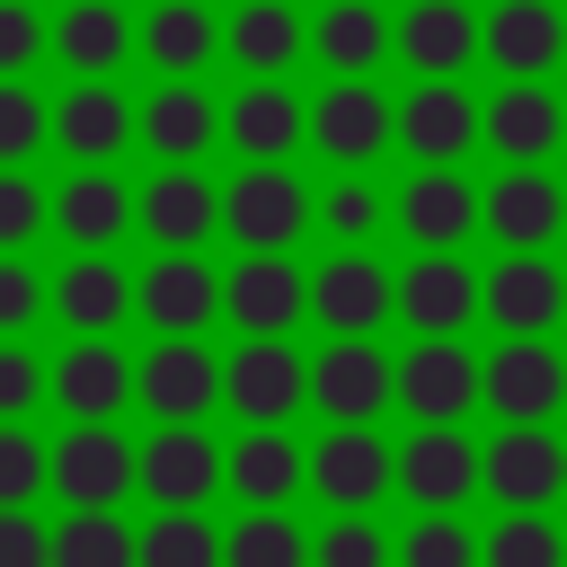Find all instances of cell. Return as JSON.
Instances as JSON below:
<instances>
[{
	"label": "cell",
	"mask_w": 567,
	"mask_h": 567,
	"mask_svg": "<svg viewBox=\"0 0 567 567\" xmlns=\"http://www.w3.org/2000/svg\"><path fill=\"white\" fill-rule=\"evenodd\" d=\"M399 221H408L416 257H452V239H470V221H478V195L452 168H416L399 186Z\"/></svg>",
	"instance_id": "d6986e66"
},
{
	"label": "cell",
	"mask_w": 567,
	"mask_h": 567,
	"mask_svg": "<svg viewBox=\"0 0 567 567\" xmlns=\"http://www.w3.org/2000/svg\"><path fill=\"white\" fill-rule=\"evenodd\" d=\"M35 133H44V106H35V89L0 80V159H27V151H35Z\"/></svg>",
	"instance_id": "7bdbcfd3"
},
{
	"label": "cell",
	"mask_w": 567,
	"mask_h": 567,
	"mask_svg": "<svg viewBox=\"0 0 567 567\" xmlns=\"http://www.w3.org/2000/svg\"><path fill=\"white\" fill-rule=\"evenodd\" d=\"M53 133H62V151H71V159H115V151L133 142V106H124L106 80H89V89H71V97H62Z\"/></svg>",
	"instance_id": "f1b7e54d"
},
{
	"label": "cell",
	"mask_w": 567,
	"mask_h": 567,
	"mask_svg": "<svg viewBox=\"0 0 567 567\" xmlns=\"http://www.w3.org/2000/svg\"><path fill=\"white\" fill-rule=\"evenodd\" d=\"M35 478H53V452H35V434L0 425V514H27Z\"/></svg>",
	"instance_id": "60d3db41"
},
{
	"label": "cell",
	"mask_w": 567,
	"mask_h": 567,
	"mask_svg": "<svg viewBox=\"0 0 567 567\" xmlns=\"http://www.w3.org/2000/svg\"><path fill=\"white\" fill-rule=\"evenodd\" d=\"M133 567H221V532L204 514H159L151 532H133Z\"/></svg>",
	"instance_id": "d590c367"
},
{
	"label": "cell",
	"mask_w": 567,
	"mask_h": 567,
	"mask_svg": "<svg viewBox=\"0 0 567 567\" xmlns=\"http://www.w3.org/2000/svg\"><path fill=\"white\" fill-rule=\"evenodd\" d=\"M310 567H390V540H381L363 514H346V523H328V532L310 540Z\"/></svg>",
	"instance_id": "b9f144b4"
},
{
	"label": "cell",
	"mask_w": 567,
	"mask_h": 567,
	"mask_svg": "<svg viewBox=\"0 0 567 567\" xmlns=\"http://www.w3.org/2000/svg\"><path fill=\"white\" fill-rule=\"evenodd\" d=\"M230 53H239V71H284V62L301 53V18H292L284 0H248V9L230 18Z\"/></svg>",
	"instance_id": "e575fe53"
},
{
	"label": "cell",
	"mask_w": 567,
	"mask_h": 567,
	"mask_svg": "<svg viewBox=\"0 0 567 567\" xmlns=\"http://www.w3.org/2000/svg\"><path fill=\"white\" fill-rule=\"evenodd\" d=\"M478 399H487L505 425H540V416L567 399V363H558L540 337H514V346H496V354L478 363Z\"/></svg>",
	"instance_id": "3957f363"
},
{
	"label": "cell",
	"mask_w": 567,
	"mask_h": 567,
	"mask_svg": "<svg viewBox=\"0 0 567 567\" xmlns=\"http://www.w3.org/2000/svg\"><path fill=\"white\" fill-rule=\"evenodd\" d=\"M478 221H487V230H496L514 257H532V248H540V239L567 221V195H558L540 168H514V177H496V186L478 195Z\"/></svg>",
	"instance_id": "ffe728a7"
},
{
	"label": "cell",
	"mask_w": 567,
	"mask_h": 567,
	"mask_svg": "<svg viewBox=\"0 0 567 567\" xmlns=\"http://www.w3.org/2000/svg\"><path fill=\"white\" fill-rule=\"evenodd\" d=\"M478 44L496 53V71H514V80H540V71L567 53V18H558L549 0H496V18L478 27Z\"/></svg>",
	"instance_id": "ac0fdd59"
},
{
	"label": "cell",
	"mask_w": 567,
	"mask_h": 567,
	"mask_svg": "<svg viewBox=\"0 0 567 567\" xmlns=\"http://www.w3.org/2000/svg\"><path fill=\"white\" fill-rule=\"evenodd\" d=\"M133 221H142V230H151L168 257H195V239L221 221V195H213L195 168H159V177L133 195Z\"/></svg>",
	"instance_id": "4fadbf2b"
},
{
	"label": "cell",
	"mask_w": 567,
	"mask_h": 567,
	"mask_svg": "<svg viewBox=\"0 0 567 567\" xmlns=\"http://www.w3.org/2000/svg\"><path fill=\"white\" fill-rule=\"evenodd\" d=\"M399 487L425 505V514H452L470 487H478V443L461 425H416L399 443Z\"/></svg>",
	"instance_id": "9c48e42d"
},
{
	"label": "cell",
	"mask_w": 567,
	"mask_h": 567,
	"mask_svg": "<svg viewBox=\"0 0 567 567\" xmlns=\"http://www.w3.org/2000/svg\"><path fill=\"white\" fill-rule=\"evenodd\" d=\"M53 213H62V230H71L80 248H115V230L133 221V195H124L115 177H97V168H80V177L62 186V204H53Z\"/></svg>",
	"instance_id": "4dcf8cb0"
},
{
	"label": "cell",
	"mask_w": 567,
	"mask_h": 567,
	"mask_svg": "<svg viewBox=\"0 0 567 567\" xmlns=\"http://www.w3.org/2000/svg\"><path fill=\"white\" fill-rule=\"evenodd\" d=\"M399 53H408L416 80H452V71L478 53V18H470L461 0H416V9L399 18Z\"/></svg>",
	"instance_id": "cb8c5ba5"
},
{
	"label": "cell",
	"mask_w": 567,
	"mask_h": 567,
	"mask_svg": "<svg viewBox=\"0 0 567 567\" xmlns=\"http://www.w3.org/2000/svg\"><path fill=\"white\" fill-rule=\"evenodd\" d=\"M399 142H408L425 168H452V159L478 142V106H470L452 80H416L408 106H399Z\"/></svg>",
	"instance_id": "2e32d148"
},
{
	"label": "cell",
	"mask_w": 567,
	"mask_h": 567,
	"mask_svg": "<svg viewBox=\"0 0 567 567\" xmlns=\"http://www.w3.org/2000/svg\"><path fill=\"white\" fill-rule=\"evenodd\" d=\"M27 408H35V354L0 346V425H9V416H27Z\"/></svg>",
	"instance_id": "c3c4849f"
},
{
	"label": "cell",
	"mask_w": 567,
	"mask_h": 567,
	"mask_svg": "<svg viewBox=\"0 0 567 567\" xmlns=\"http://www.w3.org/2000/svg\"><path fill=\"white\" fill-rule=\"evenodd\" d=\"M310 310H319L337 337H363V328H381V319L399 310V275H381L363 248H346V257H328V266L310 275Z\"/></svg>",
	"instance_id": "30bf717a"
},
{
	"label": "cell",
	"mask_w": 567,
	"mask_h": 567,
	"mask_svg": "<svg viewBox=\"0 0 567 567\" xmlns=\"http://www.w3.org/2000/svg\"><path fill=\"white\" fill-rule=\"evenodd\" d=\"M53 44H62V62H71V71H115V62H124V44H133V27H124V9H115V0H80V9L62 18V35H53Z\"/></svg>",
	"instance_id": "836d02e7"
},
{
	"label": "cell",
	"mask_w": 567,
	"mask_h": 567,
	"mask_svg": "<svg viewBox=\"0 0 567 567\" xmlns=\"http://www.w3.org/2000/svg\"><path fill=\"white\" fill-rule=\"evenodd\" d=\"M221 124H230V142H239V151H248L257 168H275V159H284V151H292L301 133H310V115L292 106V89H275V80H257V89H239Z\"/></svg>",
	"instance_id": "484cf974"
},
{
	"label": "cell",
	"mask_w": 567,
	"mask_h": 567,
	"mask_svg": "<svg viewBox=\"0 0 567 567\" xmlns=\"http://www.w3.org/2000/svg\"><path fill=\"white\" fill-rule=\"evenodd\" d=\"M221 399H230L248 425H284V416L310 399V372H301V354H292L284 337H248V346L221 363Z\"/></svg>",
	"instance_id": "7a4b0ae2"
},
{
	"label": "cell",
	"mask_w": 567,
	"mask_h": 567,
	"mask_svg": "<svg viewBox=\"0 0 567 567\" xmlns=\"http://www.w3.org/2000/svg\"><path fill=\"white\" fill-rule=\"evenodd\" d=\"M213 124H221V115H213V97H204L195 80H168V89H159V97L133 115V133H142L159 159H177V168H186V159L213 142Z\"/></svg>",
	"instance_id": "83f0119b"
},
{
	"label": "cell",
	"mask_w": 567,
	"mask_h": 567,
	"mask_svg": "<svg viewBox=\"0 0 567 567\" xmlns=\"http://www.w3.org/2000/svg\"><path fill=\"white\" fill-rule=\"evenodd\" d=\"M142 53H151L159 71H177V80H186V71H204V62H213V18H204L195 0H159V9H151V27H142Z\"/></svg>",
	"instance_id": "d6a6232c"
},
{
	"label": "cell",
	"mask_w": 567,
	"mask_h": 567,
	"mask_svg": "<svg viewBox=\"0 0 567 567\" xmlns=\"http://www.w3.org/2000/svg\"><path fill=\"white\" fill-rule=\"evenodd\" d=\"M221 478L248 496V514H275V505H284V496L310 478V461H301V452L275 434V425H248V434H239V452L221 461Z\"/></svg>",
	"instance_id": "d4e9b609"
},
{
	"label": "cell",
	"mask_w": 567,
	"mask_h": 567,
	"mask_svg": "<svg viewBox=\"0 0 567 567\" xmlns=\"http://www.w3.org/2000/svg\"><path fill=\"white\" fill-rule=\"evenodd\" d=\"M478 487L505 496L514 514H540V505L567 487V452L549 443V425H505V434L478 452Z\"/></svg>",
	"instance_id": "5b68a950"
},
{
	"label": "cell",
	"mask_w": 567,
	"mask_h": 567,
	"mask_svg": "<svg viewBox=\"0 0 567 567\" xmlns=\"http://www.w3.org/2000/svg\"><path fill=\"white\" fill-rule=\"evenodd\" d=\"M53 301H62V319H71L80 337H97V328H115V319L133 310V275H115L106 257H80V266L62 275V292H53Z\"/></svg>",
	"instance_id": "1f68e13d"
},
{
	"label": "cell",
	"mask_w": 567,
	"mask_h": 567,
	"mask_svg": "<svg viewBox=\"0 0 567 567\" xmlns=\"http://www.w3.org/2000/svg\"><path fill=\"white\" fill-rule=\"evenodd\" d=\"M35 221H44V195H35V177H18V168H0V248H18V239H35Z\"/></svg>",
	"instance_id": "ee69618b"
},
{
	"label": "cell",
	"mask_w": 567,
	"mask_h": 567,
	"mask_svg": "<svg viewBox=\"0 0 567 567\" xmlns=\"http://www.w3.org/2000/svg\"><path fill=\"white\" fill-rule=\"evenodd\" d=\"M310 399H319L337 425H372V416L399 399V372H390V354H372L363 337H337V346L310 363Z\"/></svg>",
	"instance_id": "52a82bcc"
},
{
	"label": "cell",
	"mask_w": 567,
	"mask_h": 567,
	"mask_svg": "<svg viewBox=\"0 0 567 567\" xmlns=\"http://www.w3.org/2000/svg\"><path fill=\"white\" fill-rule=\"evenodd\" d=\"M142 496H159V514H195L204 496H213V478H221V452L195 434V425H159L151 443H142Z\"/></svg>",
	"instance_id": "8fae6325"
},
{
	"label": "cell",
	"mask_w": 567,
	"mask_h": 567,
	"mask_svg": "<svg viewBox=\"0 0 567 567\" xmlns=\"http://www.w3.org/2000/svg\"><path fill=\"white\" fill-rule=\"evenodd\" d=\"M478 567H567V540H558L540 514H505V523L478 540Z\"/></svg>",
	"instance_id": "74e56055"
},
{
	"label": "cell",
	"mask_w": 567,
	"mask_h": 567,
	"mask_svg": "<svg viewBox=\"0 0 567 567\" xmlns=\"http://www.w3.org/2000/svg\"><path fill=\"white\" fill-rule=\"evenodd\" d=\"M399 567H478V540L452 514H416V532L399 540Z\"/></svg>",
	"instance_id": "ab89813d"
},
{
	"label": "cell",
	"mask_w": 567,
	"mask_h": 567,
	"mask_svg": "<svg viewBox=\"0 0 567 567\" xmlns=\"http://www.w3.org/2000/svg\"><path fill=\"white\" fill-rule=\"evenodd\" d=\"M133 301H142V319H151L159 337H195V328L221 310V275H213L204 257H159V266L133 284Z\"/></svg>",
	"instance_id": "e0dca14e"
},
{
	"label": "cell",
	"mask_w": 567,
	"mask_h": 567,
	"mask_svg": "<svg viewBox=\"0 0 567 567\" xmlns=\"http://www.w3.org/2000/svg\"><path fill=\"white\" fill-rule=\"evenodd\" d=\"M133 470H142V452H124L115 425H71L53 443V487L71 496V514H115V496L133 487Z\"/></svg>",
	"instance_id": "277c9868"
},
{
	"label": "cell",
	"mask_w": 567,
	"mask_h": 567,
	"mask_svg": "<svg viewBox=\"0 0 567 567\" xmlns=\"http://www.w3.org/2000/svg\"><path fill=\"white\" fill-rule=\"evenodd\" d=\"M221 567H310V540L284 514H239V532L221 540Z\"/></svg>",
	"instance_id": "8d00e7d4"
},
{
	"label": "cell",
	"mask_w": 567,
	"mask_h": 567,
	"mask_svg": "<svg viewBox=\"0 0 567 567\" xmlns=\"http://www.w3.org/2000/svg\"><path fill=\"white\" fill-rule=\"evenodd\" d=\"M53 567H133V532L115 514H71L53 532Z\"/></svg>",
	"instance_id": "f35d334b"
},
{
	"label": "cell",
	"mask_w": 567,
	"mask_h": 567,
	"mask_svg": "<svg viewBox=\"0 0 567 567\" xmlns=\"http://www.w3.org/2000/svg\"><path fill=\"white\" fill-rule=\"evenodd\" d=\"M381 53H390L381 9H372V0H328V18H319V62H328V71H346V80H363Z\"/></svg>",
	"instance_id": "f546056e"
},
{
	"label": "cell",
	"mask_w": 567,
	"mask_h": 567,
	"mask_svg": "<svg viewBox=\"0 0 567 567\" xmlns=\"http://www.w3.org/2000/svg\"><path fill=\"white\" fill-rule=\"evenodd\" d=\"M478 133L505 151V159H540V151H558V133H567V115H558V97L540 89V80H514V89H496L487 106H478Z\"/></svg>",
	"instance_id": "44dd1931"
},
{
	"label": "cell",
	"mask_w": 567,
	"mask_h": 567,
	"mask_svg": "<svg viewBox=\"0 0 567 567\" xmlns=\"http://www.w3.org/2000/svg\"><path fill=\"white\" fill-rule=\"evenodd\" d=\"M478 399V354L461 337H416V354H399V408L416 425H452Z\"/></svg>",
	"instance_id": "8992f818"
},
{
	"label": "cell",
	"mask_w": 567,
	"mask_h": 567,
	"mask_svg": "<svg viewBox=\"0 0 567 567\" xmlns=\"http://www.w3.org/2000/svg\"><path fill=\"white\" fill-rule=\"evenodd\" d=\"M35 44H44V35H35V9H27V0H0V71H27Z\"/></svg>",
	"instance_id": "7dc6e473"
},
{
	"label": "cell",
	"mask_w": 567,
	"mask_h": 567,
	"mask_svg": "<svg viewBox=\"0 0 567 567\" xmlns=\"http://www.w3.org/2000/svg\"><path fill=\"white\" fill-rule=\"evenodd\" d=\"M18 319H35V275L18 257H0V328H18Z\"/></svg>",
	"instance_id": "681fc988"
},
{
	"label": "cell",
	"mask_w": 567,
	"mask_h": 567,
	"mask_svg": "<svg viewBox=\"0 0 567 567\" xmlns=\"http://www.w3.org/2000/svg\"><path fill=\"white\" fill-rule=\"evenodd\" d=\"M310 142L328 151V159H372V151H390L399 142V106L372 89V80H337L319 106H310Z\"/></svg>",
	"instance_id": "ba28073f"
},
{
	"label": "cell",
	"mask_w": 567,
	"mask_h": 567,
	"mask_svg": "<svg viewBox=\"0 0 567 567\" xmlns=\"http://www.w3.org/2000/svg\"><path fill=\"white\" fill-rule=\"evenodd\" d=\"M478 310H496V328H514V337H540V328L567 310V275L540 266V257H505V266L478 284Z\"/></svg>",
	"instance_id": "7402d4cb"
},
{
	"label": "cell",
	"mask_w": 567,
	"mask_h": 567,
	"mask_svg": "<svg viewBox=\"0 0 567 567\" xmlns=\"http://www.w3.org/2000/svg\"><path fill=\"white\" fill-rule=\"evenodd\" d=\"M399 310H408L416 337H452V328L478 310V275H470L461 257H416V266L399 275Z\"/></svg>",
	"instance_id": "603a6c76"
},
{
	"label": "cell",
	"mask_w": 567,
	"mask_h": 567,
	"mask_svg": "<svg viewBox=\"0 0 567 567\" xmlns=\"http://www.w3.org/2000/svg\"><path fill=\"white\" fill-rule=\"evenodd\" d=\"M319 221H328V230H346V239H363V230L381 221V195H372L363 177H346V186H328V204H319Z\"/></svg>",
	"instance_id": "f6af8a7d"
},
{
	"label": "cell",
	"mask_w": 567,
	"mask_h": 567,
	"mask_svg": "<svg viewBox=\"0 0 567 567\" xmlns=\"http://www.w3.org/2000/svg\"><path fill=\"white\" fill-rule=\"evenodd\" d=\"M0 567H53V532H35V514H0Z\"/></svg>",
	"instance_id": "bcb514c9"
},
{
	"label": "cell",
	"mask_w": 567,
	"mask_h": 567,
	"mask_svg": "<svg viewBox=\"0 0 567 567\" xmlns=\"http://www.w3.org/2000/svg\"><path fill=\"white\" fill-rule=\"evenodd\" d=\"M221 221L239 230L248 257H284V248L301 239V221H310V195H301L292 168H239V177L221 186Z\"/></svg>",
	"instance_id": "6da1fadb"
},
{
	"label": "cell",
	"mask_w": 567,
	"mask_h": 567,
	"mask_svg": "<svg viewBox=\"0 0 567 567\" xmlns=\"http://www.w3.org/2000/svg\"><path fill=\"white\" fill-rule=\"evenodd\" d=\"M390 478H399V461L381 452V434H372V425H337V434L310 452V487H319L328 505H346V514H363Z\"/></svg>",
	"instance_id": "9a60e30c"
},
{
	"label": "cell",
	"mask_w": 567,
	"mask_h": 567,
	"mask_svg": "<svg viewBox=\"0 0 567 567\" xmlns=\"http://www.w3.org/2000/svg\"><path fill=\"white\" fill-rule=\"evenodd\" d=\"M53 399H62L80 425H106V416L133 399V372H124V354H115V346H97V337H89V346H71V354H62Z\"/></svg>",
	"instance_id": "4316f807"
},
{
	"label": "cell",
	"mask_w": 567,
	"mask_h": 567,
	"mask_svg": "<svg viewBox=\"0 0 567 567\" xmlns=\"http://www.w3.org/2000/svg\"><path fill=\"white\" fill-rule=\"evenodd\" d=\"M221 310L248 337H284L310 310V275H292V257H239V275L221 284Z\"/></svg>",
	"instance_id": "5bb4252c"
},
{
	"label": "cell",
	"mask_w": 567,
	"mask_h": 567,
	"mask_svg": "<svg viewBox=\"0 0 567 567\" xmlns=\"http://www.w3.org/2000/svg\"><path fill=\"white\" fill-rule=\"evenodd\" d=\"M133 390H142V408H151L159 425H195V416L221 399V363H213L195 337H168V346L142 363V381H133Z\"/></svg>",
	"instance_id": "7c38bea8"
}]
</instances>
